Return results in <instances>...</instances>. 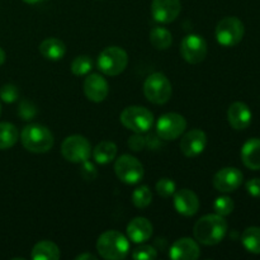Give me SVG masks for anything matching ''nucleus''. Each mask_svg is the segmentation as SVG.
<instances>
[{
    "label": "nucleus",
    "instance_id": "f257e3e1",
    "mask_svg": "<svg viewBox=\"0 0 260 260\" xmlns=\"http://www.w3.org/2000/svg\"><path fill=\"white\" fill-rule=\"evenodd\" d=\"M228 233V222L222 216L213 213L201 217L196 222L193 234L194 239L203 245H217L223 240Z\"/></svg>",
    "mask_w": 260,
    "mask_h": 260
},
{
    "label": "nucleus",
    "instance_id": "f03ea898",
    "mask_svg": "<svg viewBox=\"0 0 260 260\" xmlns=\"http://www.w3.org/2000/svg\"><path fill=\"white\" fill-rule=\"evenodd\" d=\"M96 251L107 260L124 259L129 251V241L119 231H106L96 240Z\"/></svg>",
    "mask_w": 260,
    "mask_h": 260
},
{
    "label": "nucleus",
    "instance_id": "7ed1b4c3",
    "mask_svg": "<svg viewBox=\"0 0 260 260\" xmlns=\"http://www.w3.org/2000/svg\"><path fill=\"white\" fill-rule=\"evenodd\" d=\"M20 141L25 150L35 154H45L53 146V135L46 126L32 123L25 126L20 134Z\"/></svg>",
    "mask_w": 260,
    "mask_h": 260
},
{
    "label": "nucleus",
    "instance_id": "20e7f679",
    "mask_svg": "<svg viewBox=\"0 0 260 260\" xmlns=\"http://www.w3.org/2000/svg\"><path fill=\"white\" fill-rule=\"evenodd\" d=\"M144 94L147 101L151 102L152 104L161 106V104L168 103L172 98V83L165 74L154 73L147 76L145 80Z\"/></svg>",
    "mask_w": 260,
    "mask_h": 260
},
{
    "label": "nucleus",
    "instance_id": "39448f33",
    "mask_svg": "<svg viewBox=\"0 0 260 260\" xmlns=\"http://www.w3.org/2000/svg\"><path fill=\"white\" fill-rule=\"evenodd\" d=\"M128 65V55L118 46L107 47L99 53L98 68L104 75L117 76L123 73Z\"/></svg>",
    "mask_w": 260,
    "mask_h": 260
},
{
    "label": "nucleus",
    "instance_id": "423d86ee",
    "mask_svg": "<svg viewBox=\"0 0 260 260\" xmlns=\"http://www.w3.org/2000/svg\"><path fill=\"white\" fill-rule=\"evenodd\" d=\"M121 123L135 134H145L154 124V114L141 106L126 107L121 112Z\"/></svg>",
    "mask_w": 260,
    "mask_h": 260
},
{
    "label": "nucleus",
    "instance_id": "0eeeda50",
    "mask_svg": "<svg viewBox=\"0 0 260 260\" xmlns=\"http://www.w3.org/2000/svg\"><path fill=\"white\" fill-rule=\"evenodd\" d=\"M245 33L243 22L236 17H226L216 25L215 36L217 42L225 47H233L241 42Z\"/></svg>",
    "mask_w": 260,
    "mask_h": 260
},
{
    "label": "nucleus",
    "instance_id": "6e6552de",
    "mask_svg": "<svg viewBox=\"0 0 260 260\" xmlns=\"http://www.w3.org/2000/svg\"><path fill=\"white\" fill-rule=\"evenodd\" d=\"M114 172L122 183L131 185L141 182L145 174L144 165L141 164V161L128 154L121 155L116 160Z\"/></svg>",
    "mask_w": 260,
    "mask_h": 260
},
{
    "label": "nucleus",
    "instance_id": "1a4fd4ad",
    "mask_svg": "<svg viewBox=\"0 0 260 260\" xmlns=\"http://www.w3.org/2000/svg\"><path fill=\"white\" fill-rule=\"evenodd\" d=\"M61 154L68 161L81 164L90 157L91 145L81 135H71L61 144Z\"/></svg>",
    "mask_w": 260,
    "mask_h": 260
},
{
    "label": "nucleus",
    "instance_id": "9d476101",
    "mask_svg": "<svg viewBox=\"0 0 260 260\" xmlns=\"http://www.w3.org/2000/svg\"><path fill=\"white\" fill-rule=\"evenodd\" d=\"M187 128V121L179 113H165L157 119L156 134L160 139L169 141L182 136Z\"/></svg>",
    "mask_w": 260,
    "mask_h": 260
},
{
    "label": "nucleus",
    "instance_id": "9b49d317",
    "mask_svg": "<svg viewBox=\"0 0 260 260\" xmlns=\"http://www.w3.org/2000/svg\"><path fill=\"white\" fill-rule=\"evenodd\" d=\"M180 55L188 63L197 65L207 56V42L202 36L188 35L180 43Z\"/></svg>",
    "mask_w": 260,
    "mask_h": 260
},
{
    "label": "nucleus",
    "instance_id": "f8f14e48",
    "mask_svg": "<svg viewBox=\"0 0 260 260\" xmlns=\"http://www.w3.org/2000/svg\"><path fill=\"white\" fill-rule=\"evenodd\" d=\"M244 179L243 173L233 167L222 168L215 174L212 179V184L218 192L230 193L238 189Z\"/></svg>",
    "mask_w": 260,
    "mask_h": 260
},
{
    "label": "nucleus",
    "instance_id": "ddd939ff",
    "mask_svg": "<svg viewBox=\"0 0 260 260\" xmlns=\"http://www.w3.org/2000/svg\"><path fill=\"white\" fill-rule=\"evenodd\" d=\"M182 3L180 0H152L151 15L156 22L168 24L174 22L180 14Z\"/></svg>",
    "mask_w": 260,
    "mask_h": 260
},
{
    "label": "nucleus",
    "instance_id": "4468645a",
    "mask_svg": "<svg viewBox=\"0 0 260 260\" xmlns=\"http://www.w3.org/2000/svg\"><path fill=\"white\" fill-rule=\"evenodd\" d=\"M207 146V135L202 129H190L180 140V151L187 157H196L202 154Z\"/></svg>",
    "mask_w": 260,
    "mask_h": 260
},
{
    "label": "nucleus",
    "instance_id": "2eb2a0df",
    "mask_svg": "<svg viewBox=\"0 0 260 260\" xmlns=\"http://www.w3.org/2000/svg\"><path fill=\"white\" fill-rule=\"evenodd\" d=\"M109 85L106 78L99 74H90L84 80V94L89 101L101 103L108 96Z\"/></svg>",
    "mask_w": 260,
    "mask_h": 260
},
{
    "label": "nucleus",
    "instance_id": "dca6fc26",
    "mask_svg": "<svg viewBox=\"0 0 260 260\" xmlns=\"http://www.w3.org/2000/svg\"><path fill=\"white\" fill-rule=\"evenodd\" d=\"M174 207L178 213L185 217L194 216L200 210V198L193 190L180 189L175 190L174 194Z\"/></svg>",
    "mask_w": 260,
    "mask_h": 260
},
{
    "label": "nucleus",
    "instance_id": "f3484780",
    "mask_svg": "<svg viewBox=\"0 0 260 260\" xmlns=\"http://www.w3.org/2000/svg\"><path fill=\"white\" fill-rule=\"evenodd\" d=\"M201 249L197 240L190 238L178 239L169 250V258L173 260H196L200 258Z\"/></svg>",
    "mask_w": 260,
    "mask_h": 260
},
{
    "label": "nucleus",
    "instance_id": "a211bd4d",
    "mask_svg": "<svg viewBox=\"0 0 260 260\" xmlns=\"http://www.w3.org/2000/svg\"><path fill=\"white\" fill-rule=\"evenodd\" d=\"M251 118H253V114H251L250 108L243 102H235L229 107L228 119L233 128L239 129V131L248 128L251 123Z\"/></svg>",
    "mask_w": 260,
    "mask_h": 260
},
{
    "label": "nucleus",
    "instance_id": "6ab92c4d",
    "mask_svg": "<svg viewBox=\"0 0 260 260\" xmlns=\"http://www.w3.org/2000/svg\"><path fill=\"white\" fill-rule=\"evenodd\" d=\"M152 223L145 217H135L127 225V236L136 244H144L152 236Z\"/></svg>",
    "mask_w": 260,
    "mask_h": 260
},
{
    "label": "nucleus",
    "instance_id": "aec40b11",
    "mask_svg": "<svg viewBox=\"0 0 260 260\" xmlns=\"http://www.w3.org/2000/svg\"><path fill=\"white\" fill-rule=\"evenodd\" d=\"M241 160L250 170H260V139H250L243 145Z\"/></svg>",
    "mask_w": 260,
    "mask_h": 260
},
{
    "label": "nucleus",
    "instance_id": "412c9836",
    "mask_svg": "<svg viewBox=\"0 0 260 260\" xmlns=\"http://www.w3.org/2000/svg\"><path fill=\"white\" fill-rule=\"evenodd\" d=\"M40 53L47 60L58 61L65 56L66 46L58 38H47V40L42 41V43L40 45Z\"/></svg>",
    "mask_w": 260,
    "mask_h": 260
},
{
    "label": "nucleus",
    "instance_id": "4be33fe9",
    "mask_svg": "<svg viewBox=\"0 0 260 260\" xmlns=\"http://www.w3.org/2000/svg\"><path fill=\"white\" fill-rule=\"evenodd\" d=\"M61 256L60 249L50 240H42L32 249L30 258L33 260H58Z\"/></svg>",
    "mask_w": 260,
    "mask_h": 260
},
{
    "label": "nucleus",
    "instance_id": "5701e85b",
    "mask_svg": "<svg viewBox=\"0 0 260 260\" xmlns=\"http://www.w3.org/2000/svg\"><path fill=\"white\" fill-rule=\"evenodd\" d=\"M117 156V145L112 141H102L94 147L93 157L96 164L106 165L113 161Z\"/></svg>",
    "mask_w": 260,
    "mask_h": 260
},
{
    "label": "nucleus",
    "instance_id": "b1692460",
    "mask_svg": "<svg viewBox=\"0 0 260 260\" xmlns=\"http://www.w3.org/2000/svg\"><path fill=\"white\" fill-rule=\"evenodd\" d=\"M150 42L156 50H168L173 43V36L164 27H154L150 30Z\"/></svg>",
    "mask_w": 260,
    "mask_h": 260
},
{
    "label": "nucleus",
    "instance_id": "393cba45",
    "mask_svg": "<svg viewBox=\"0 0 260 260\" xmlns=\"http://www.w3.org/2000/svg\"><path fill=\"white\" fill-rule=\"evenodd\" d=\"M19 139L17 127L9 122L0 123V150H7L14 146Z\"/></svg>",
    "mask_w": 260,
    "mask_h": 260
},
{
    "label": "nucleus",
    "instance_id": "a878e982",
    "mask_svg": "<svg viewBox=\"0 0 260 260\" xmlns=\"http://www.w3.org/2000/svg\"><path fill=\"white\" fill-rule=\"evenodd\" d=\"M241 243L244 248L253 254H260V228L251 226L243 233Z\"/></svg>",
    "mask_w": 260,
    "mask_h": 260
},
{
    "label": "nucleus",
    "instance_id": "bb28decb",
    "mask_svg": "<svg viewBox=\"0 0 260 260\" xmlns=\"http://www.w3.org/2000/svg\"><path fill=\"white\" fill-rule=\"evenodd\" d=\"M91 69H93V60L90 58V56H78L71 62V73L76 76L88 75Z\"/></svg>",
    "mask_w": 260,
    "mask_h": 260
},
{
    "label": "nucleus",
    "instance_id": "cd10ccee",
    "mask_svg": "<svg viewBox=\"0 0 260 260\" xmlns=\"http://www.w3.org/2000/svg\"><path fill=\"white\" fill-rule=\"evenodd\" d=\"M152 201V193L147 185H140L132 193V203L137 208H146Z\"/></svg>",
    "mask_w": 260,
    "mask_h": 260
},
{
    "label": "nucleus",
    "instance_id": "c85d7f7f",
    "mask_svg": "<svg viewBox=\"0 0 260 260\" xmlns=\"http://www.w3.org/2000/svg\"><path fill=\"white\" fill-rule=\"evenodd\" d=\"M234 207H235L234 201L230 197H228V196L217 197L215 200V202H213V210H215V212L217 215L222 216V217L231 215L234 211Z\"/></svg>",
    "mask_w": 260,
    "mask_h": 260
},
{
    "label": "nucleus",
    "instance_id": "c756f323",
    "mask_svg": "<svg viewBox=\"0 0 260 260\" xmlns=\"http://www.w3.org/2000/svg\"><path fill=\"white\" fill-rule=\"evenodd\" d=\"M156 189L157 194L162 198H169L172 197L173 194L175 193L177 190V184L173 179H169V178H161V179L157 180L156 183Z\"/></svg>",
    "mask_w": 260,
    "mask_h": 260
},
{
    "label": "nucleus",
    "instance_id": "7c9ffc66",
    "mask_svg": "<svg viewBox=\"0 0 260 260\" xmlns=\"http://www.w3.org/2000/svg\"><path fill=\"white\" fill-rule=\"evenodd\" d=\"M132 258L137 260H154L157 258V251L151 245H140L134 250Z\"/></svg>",
    "mask_w": 260,
    "mask_h": 260
},
{
    "label": "nucleus",
    "instance_id": "2f4dec72",
    "mask_svg": "<svg viewBox=\"0 0 260 260\" xmlns=\"http://www.w3.org/2000/svg\"><path fill=\"white\" fill-rule=\"evenodd\" d=\"M19 98V90L13 84H5L0 89V99L5 103H14Z\"/></svg>",
    "mask_w": 260,
    "mask_h": 260
},
{
    "label": "nucleus",
    "instance_id": "473e14b6",
    "mask_svg": "<svg viewBox=\"0 0 260 260\" xmlns=\"http://www.w3.org/2000/svg\"><path fill=\"white\" fill-rule=\"evenodd\" d=\"M18 114L20 116V118L24 119V121H29V119L35 118V116L37 114V109L36 106L30 101H22L19 103V108H18Z\"/></svg>",
    "mask_w": 260,
    "mask_h": 260
},
{
    "label": "nucleus",
    "instance_id": "72a5a7b5",
    "mask_svg": "<svg viewBox=\"0 0 260 260\" xmlns=\"http://www.w3.org/2000/svg\"><path fill=\"white\" fill-rule=\"evenodd\" d=\"M80 174L84 179L86 180H93L94 178L96 177L98 172H96L95 167H94L91 162H89V160L86 161L81 162V170H80Z\"/></svg>",
    "mask_w": 260,
    "mask_h": 260
},
{
    "label": "nucleus",
    "instance_id": "f704fd0d",
    "mask_svg": "<svg viewBox=\"0 0 260 260\" xmlns=\"http://www.w3.org/2000/svg\"><path fill=\"white\" fill-rule=\"evenodd\" d=\"M128 146L134 151H141L145 146H146V140L145 137L141 136V134H136L128 140Z\"/></svg>",
    "mask_w": 260,
    "mask_h": 260
},
{
    "label": "nucleus",
    "instance_id": "c9c22d12",
    "mask_svg": "<svg viewBox=\"0 0 260 260\" xmlns=\"http://www.w3.org/2000/svg\"><path fill=\"white\" fill-rule=\"evenodd\" d=\"M246 190L251 197L260 198V179L259 178H254L246 183Z\"/></svg>",
    "mask_w": 260,
    "mask_h": 260
},
{
    "label": "nucleus",
    "instance_id": "e433bc0d",
    "mask_svg": "<svg viewBox=\"0 0 260 260\" xmlns=\"http://www.w3.org/2000/svg\"><path fill=\"white\" fill-rule=\"evenodd\" d=\"M75 259H76V260H85V259L95 260V259H96V256H95V255H93V254H88V253H85V254H80V255L76 256Z\"/></svg>",
    "mask_w": 260,
    "mask_h": 260
},
{
    "label": "nucleus",
    "instance_id": "4c0bfd02",
    "mask_svg": "<svg viewBox=\"0 0 260 260\" xmlns=\"http://www.w3.org/2000/svg\"><path fill=\"white\" fill-rule=\"evenodd\" d=\"M5 62V52L3 48H0V66Z\"/></svg>",
    "mask_w": 260,
    "mask_h": 260
},
{
    "label": "nucleus",
    "instance_id": "58836bf2",
    "mask_svg": "<svg viewBox=\"0 0 260 260\" xmlns=\"http://www.w3.org/2000/svg\"><path fill=\"white\" fill-rule=\"evenodd\" d=\"M23 2L27 3V4H38V3L45 2V0H23Z\"/></svg>",
    "mask_w": 260,
    "mask_h": 260
},
{
    "label": "nucleus",
    "instance_id": "ea45409f",
    "mask_svg": "<svg viewBox=\"0 0 260 260\" xmlns=\"http://www.w3.org/2000/svg\"><path fill=\"white\" fill-rule=\"evenodd\" d=\"M0 114H2V104H0Z\"/></svg>",
    "mask_w": 260,
    "mask_h": 260
}]
</instances>
